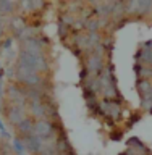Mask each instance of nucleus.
Here are the masks:
<instances>
[{"mask_svg": "<svg viewBox=\"0 0 152 155\" xmlns=\"http://www.w3.org/2000/svg\"><path fill=\"white\" fill-rule=\"evenodd\" d=\"M50 123H47V121H39V123L34 126V133H36L39 137H46V136L50 134Z\"/></svg>", "mask_w": 152, "mask_h": 155, "instance_id": "nucleus-1", "label": "nucleus"}, {"mask_svg": "<svg viewBox=\"0 0 152 155\" xmlns=\"http://www.w3.org/2000/svg\"><path fill=\"white\" fill-rule=\"evenodd\" d=\"M24 120V113L19 107H12V111H10V121L13 123H21Z\"/></svg>", "mask_w": 152, "mask_h": 155, "instance_id": "nucleus-2", "label": "nucleus"}, {"mask_svg": "<svg viewBox=\"0 0 152 155\" xmlns=\"http://www.w3.org/2000/svg\"><path fill=\"white\" fill-rule=\"evenodd\" d=\"M100 58L99 57H91V60H89V65H87V66H89L91 68V70H97V68H99L100 66Z\"/></svg>", "mask_w": 152, "mask_h": 155, "instance_id": "nucleus-3", "label": "nucleus"}, {"mask_svg": "<svg viewBox=\"0 0 152 155\" xmlns=\"http://www.w3.org/2000/svg\"><path fill=\"white\" fill-rule=\"evenodd\" d=\"M150 5H152V0H138V8L141 10V12L147 10Z\"/></svg>", "mask_w": 152, "mask_h": 155, "instance_id": "nucleus-4", "label": "nucleus"}]
</instances>
